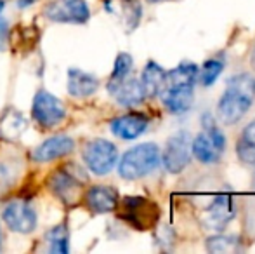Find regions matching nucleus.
Returning a JSON list of instances; mask_svg holds the SVG:
<instances>
[{
  "instance_id": "f257e3e1",
  "label": "nucleus",
  "mask_w": 255,
  "mask_h": 254,
  "mask_svg": "<svg viewBox=\"0 0 255 254\" xmlns=\"http://www.w3.org/2000/svg\"><path fill=\"white\" fill-rule=\"evenodd\" d=\"M255 101V77L238 73L231 77L217 103V117L226 126H235Z\"/></svg>"
},
{
  "instance_id": "f03ea898",
  "label": "nucleus",
  "mask_w": 255,
  "mask_h": 254,
  "mask_svg": "<svg viewBox=\"0 0 255 254\" xmlns=\"http://www.w3.org/2000/svg\"><path fill=\"white\" fill-rule=\"evenodd\" d=\"M160 160V148L154 143H142L124 153L118 164V174L128 181L141 180L156 169Z\"/></svg>"
},
{
  "instance_id": "7ed1b4c3",
  "label": "nucleus",
  "mask_w": 255,
  "mask_h": 254,
  "mask_svg": "<svg viewBox=\"0 0 255 254\" xmlns=\"http://www.w3.org/2000/svg\"><path fill=\"white\" fill-rule=\"evenodd\" d=\"M202 126L203 132H200L191 141L193 157L202 164H214L221 159L222 152H224L226 138L210 113H205L202 117Z\"/></svg>"
},
{
  "instance_id": "20e7f679",
  "label": "nucleus",
  "mask_w": 255,
  "mask_h": 254,
  "mask_svg": "<svg viewBox=\"0 0 255 254\" xmlns=\"http://www.w3.org/2000/svg\"><path fill=\"white\" fill-rule=\"evenodd\" d=\"M118 216L135 230H149L156 225L160 213L156 204L146 197H124L118 200Z\"/></svg>"
},
{
  "instance_id": "39448f33",
  "label": "nucleus",
  "mask_w": 255,
  "mask_h": 254,
  "mask_svg": "<svg viewBox=\"0 0 255 254\" xmlns=\"http://www.w3.org/2000/svg\"><path fill=\"white\" fill-rule=\"evenodd\" d=\"M75 171H71V167H61L56 169L49 176L47 187L49 190L54 193V197L61 200L66 207H75L78 206L82 199H84V183L87 181L85 176H78L77 167L73 166Z\"/></svg>"
},
{
  "instance_id": "423d86ee",
  "label": "nucleus",
  "mask_w": 255,
  "mask_h": 254,
  "mask_svg": "<svg viewBox=\"0 0 255 254\" xmlns=\"http://www.w3.org/2000/svg\"><path fill=\"white\" fill-rule=\"evenodd\" d=\"M31 117L40 129L51 131L64 122L66 108H64L63 101L51 92L38 91L33 98V105H31Z\"/></svg>"
},
{
  "instance_id": "0eeeda50",
  "label": "nucleus",
  "mask_w": 255,
  "mask_h": 254,
  "mask_svg": "<svg viewBox=\"0 0 255 254\" xmlns=\"http://www.w3.org/2000/svg\"><path fill=\"white\" fill-rule=\"evenodd\" d=\"M2 220L9 230L28 235L37 228V211L26 199H9L2 207Z\"/></svg>"
},
{
  "instance_id": "6e6552de",
  "label": "nucleus",
  "mask_w": 255,
  "mask_h": 254,
  "mask_svg": "<svg viewBox=\"0 0 255 254\" xmlns=\"http://www.w3.org/2000/svg\"><path fill=\"white\" fill-rule=\"evenodd\" d=\"M82 157L91 173H94L96 176H106L113 171L115 164H117L118 150L108 139H94L85 145Z\"/></svg>"
},
{
  "instance_id": "1a4fd4ad",
  "label": "nucleus",
  "mask_w": 255,
  "mask_h": 254,
  "mask_svg": "<svg viewBox=\"0 0 255 254\" xmlns=\"http://www.w3.org/2000/svg\"><path fill=\"white\" fill-rule=\"evenodd\" d=\"M191 134L188 131H179L170 136L161 153V160L168 173L177 174L188 167L191 159Z\"/></svg>"
},
{
  "instance_id": "9d476101",
  "label": "nucleus",
  "mask_w": 255,
  "mask_h": 254,
  "mask_svg": "<svg viewBox=\"0 0 255 254\" xmlns=\"http://www.w3.org/2000/svg\"><path fill=\"white\" fill-rule=\"evenodd\" d=\"M44 14L54 23L84 24L91 17V9L85 0H52L44 9Z\"/></svg>"
},
{
  "instance_id": "9b49d317",
  "label": "nucleus",
  "mask_w": 255,
  "mask_h": 254,
  "mask_svg": "<svg viewBox=\"0 0 255 254\" xmlns=\"http://www.w3.org/2000/svg\"><path fill=\"white\" fill-rule=\"evenodd\" d=\"M75 150V141L70 138V136H52V138L45 139L44 143L37 146V148L31 152V159L35 162H52V160L63 159V157L70 155L71 152Z\"/></svg>"
},
{
  "instance_id": "f8f14e48",
  "label": "nucleus",
  "mask_w": 255,
  "mask_h": 254,
  "mask_svg": "<svg viewBox=\"0 0 255 254\" xmlns=\"http://www.w3.org/2000/svg\"><path fill=\"white\" fill-rule=\"evenodd\" d=\"M108 91L115 98V101L120 106H125V108L141 105L142 99L146 98L141 80L132 77H125L124 80L118 82H108Z\"/></svg>"
},
{
  "instance_id": "ddd939ff",
  "label": "nucleus",
  "mask_w": 255,
  "mask_h": 254,
  "mask_svg": "<svg viewBox=\"0 0 255 254\" xmlns=\"http://www.w3.org/2000/svg\"><path fill=\"white\" fill-rule=\"evenodd\" d=\"M85 206L91 213L94 214H106L117 211L118 206V192L113 187H106V185H96L91 187L84 193Z\"/></svg>"
},
{
  "instance_id": "4468645a",
  "label": "nucleus",
  "mask_w": 255,
  "mask_h": 254,
  "mask_svg": "<svg viewBox=\"0 0 255 254\" xmlns=\"http://www.w3.org/2000/svg\"><path fill=\"white\" fill-rule=\"evenodd\" d=\"M148 126H149V119L144 113L132 112V113H127V115L113 119L110 127H111V132H113L117 138L130 141V139H135L141 134H144Z\"/></svg>"
},
{
  "instance_id": "2eb2a0df",
  "label": "nucleus",
  "mask_w": 255,
  "mask_h": 254,
  "mask_svg": "<svg viewBox=\"0 0 255 254\" xmlns=\"http://www.w3.org/2000/svg\"><path fill=\"white\" fill-rule=\"evenodd\" d=\"M165 108L174 115L186 113L193 105V85H165L160 92Z\"/></svg>"
},
{
  "instance_id": "dca6fc26",
  "label": "nucleus",
  "mask_w": 255,
  "mask_h": 254,
  "mask_svg": "<svg viewBox=\"0 0 255 254\" xmlns=\"http://www.w3.org/2000/svg\"><path fill=\"white\" fill-rule=\"evenodd\" d=\"M205 213H207L205 214V223L208 225V228L222 230L235 218V207H233L231 195H228V193L217 195L212 200V204Z\"/></svg>"
},
{
  "instance_id": "f3484780",
  "label": "nucleus",
  "mask_w": 255,
  "mask_h": 254,
  "mask_svg": "<svg viewBox=\"0 0 255 254\" xmlns=\"http://www.w3.org/2000/svg\"><path fill=\"white\" fill-rule=\"evenodd\" d=\"M99 89V78L89 71L70 68L68 70V92L73 98H89Z\"/></svg>"
},
{
  "instance_id": "a211bd4d",
  "label": "nucleus",
  "mask_w": 255,
  "mask_h": 254,
  "mask_svg": "<svg viewBox=\"0 0 255 254\" xmlns=\"http://www.w3.org/2000/svg\"><path fill=\"white\" fill-rule=\"evenodd\" d=\"M28 126V120L23 117L19 110L7 108L3 115L0 117V138L7 143H14L21 138L24 129Z\"/></svg>"
},
{
  "instance_id": "6ab92c4d",
  "label": "nucleus",
  "mask_w": 255,
  "mask_h": 254,
  "mask_svg": "<svg viewBox=\"0 0 255 254\" xmlns=\"http://www.w3.org/2000/svg\"><path fill=\"white\" fill-rule=\"evenodd\" d=\"M167 84V71L154 61H148L141 75V85L146 98H154L165 89Z\"/></svg>"
},
{
  "instance_id": "aec40b11",
  "label": "nucleus",
  "mask_w": 255,
  "mask_h": 254,
  "mask_svg": "<svg viewBox=\"0 0 255 254\" xmlns=\"http://www.w3.org/2000/svg\"><path fill=\"white\" fill-rule=\"evenodd\" d=\"M198 66L191 61L179 63L177 68L167 73V84L165 85H195L198 78Z\"/></svg>"
},
{
  "instance_id": "412c9836",
  "label": "nucleus",
  "mask_w": 255,
  "mask_h": 254,
  "mask_svg": "<svg viewBox=\"0 0 255 254\" xmlns=\"http://www.w3.org/2000/svg\"><path fill=\"white\" fill-rule=\"evenodd\" d=\"M236 153L238 157L247 164L255 162V120L245 127V131L242 132L236 145Z\"/></svg>"
},
{
  "instance_id": "4be33fe9",
  "label": "nucleus",
  "mask_w": 255,
  "mask_h": 254,
  "mask_svg": "<svg viewBox=\"0 0 255 254\" xmlns=\"http://www.w3.org/2000/svg\"><path fill=\"white\" fill-rule=\"evenodd\" d=\"M49 251L52 254H66L70 251L68 246V228L64 225H57L52 230L47 232Z\"/></svg>"
},
{
  "instance_id": "5701e85b",
  "label": "nucleus",
  "mask_w": 255,
  "mask_h": 254,
  "mask_svg": "<svg viewBox=\"0 0 255 254\" xmlns=\"http://www.w3.org/2000/svg\"><path fill=\"white\" fill-rule=\"evenodd\" d=\"M222 70H224V63H222L221 59H217V58L207 59L202 66V71H198L200 82H202L205 87H210L219 78V75L222 73Z\"/></svg>"
},
{
  "instance_id": "b1692460",
  "label": "nucleus",
  "mask_w": 255,
  "mask_h": 254,
  "mask_svg": "<svg viewBox=\"0 0 255 254\" xmlns=\"http://www.w3.org/2000/svg\"><path fill=\"white\" fill-rule=\"evenodd\" d=\"M132 56L127 54V52H120L115 59V66H113V71H111V77H110V82H118V80H124L125 77H128L132 70Z\"/></svg>"
},
{
  "instance_id": "393cba45",
  "label": "nucleus",
  "mask_w": 255,
  "mask_h": 254,
  "mask_svg": "<svg viewBox=\"0 0 255 254\" xmlns=\"http://www.w3.org/2000/svg\"><path fill=\"white\" fill-rule=\"evenodd\" d=\"M207 249L210 253H231L238 249V239L226 237V235H217V237L208 239Z\"/></svg>"
},
{
  "instance_id": "a878e982",
  "label": "nucleus",
  "mask_w": 255,
  "mask_h": 254,
  "mask_svg": "<svg viewBox=\"0 0 255 254\" xmlns=\"http://www.w3.org/2000/svg\"><path fill=\"white\" fill-rule=\"evenodd\" d=\"M141 5L135 0H125V21H127V30H134L141 19Z\"/></svg>"
},
{
  "instance_id": "bb28decb",
  "label": "nucleus",
  "mask_w": 255,
  "mask_h": 254,
  "mask_svg": "<svg viewBox=\"0 0 255 254\" xmlns=\"http://www.w3.org/2000/svg\"><path fill=\"white\" fill-rule=\"evenodd\" d=\"M7 44H9V24L5 21H0V51H3Z\"/></svg>"
},
{
  "instance_id": "cd10ccee",
  "label": "nucleus",
  "mask_w": 255,
  "mask_h": 254,
  "mask_svg": "<svg viewBox=\"0 0 255 254\" xmlns=\"http://www.w3.org/2000/svg\"><path fill=\"white\" fill-rule=\"evenodd\" d=\"M35 2H37V0H17V5H19L21 9H26V7L33 5Z\"/></svg>"
},
{
  "instance_id": "c85d7f7f",
  "label": "nucleus",
  "mask_w": 255,
  "mask_h": 254,
  "mask_svg": "<svg viewBox=\"0 0 255 254\" xmlns=\"http://www.w3.org/2000/svg\"><path fill=\"white\" fill-rule=\"evenodd\" d=\"M250 64H252V68L255 70V47H254L252 54H250Z\"/></svg>"
},
{
  "instance_id": "c756f323",
  "label": "nucleus",
  "mask_w": 255,
  "mask_h": 254,
  "mask_svg": "<svg viewBox=\"0 0 255 254\" xmlns=\"http://www.w3.org/2000/svg\"><path fill=\"white\" fill-rule=\"evenodd\" d=\"M3 7H5V2H3V0H0V14H2Z\"/></svg>"
},
{
  "instance_id": "7c9ffc66",
  "label": "nucleus",
  "mask_w": 255,
  "mask_h": 254,
  "mask_svg": "<svg viewBox=\"0 0 255 254\" xmlns=\"http://www.w3.org/2000/svg\"><path fill=\"white\" fill-rule=\"evenodd\" d=\"M149 3H158V2H163V0H148Z\"/></svg>"
},
{
  "instance_id": "2f4dec72",
  "label": "nucleus",
  "mask_w": 255,
  "mask_h": 254,
  "mask_svg": "<svg viewBox=\"0 0 255 254\" xmlns=\"http://www.w3.org/2000/svg\"><path fill=\"white\" fill-rule=\"evenodd\" d=\"M0 249H2V228H0Z\"/></svg>"
}]
</instances>
